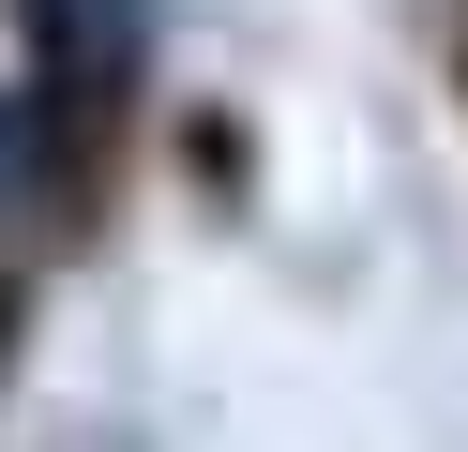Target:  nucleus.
Here are the masks:
<instances>
[{
  "label": "nucleus",
  "mask_w": 468,
  "mask_h": 452,
  "mask_svg": "<svg viewBox=\"0 0 468 452\" xmlns=\"http://www.w3.org/2000/svg\"><path fill=\"white\" fill-rule=\"evenodd\" d=\"M31 16V76H46V121H106L136 76V30H152V0H16Z\"/></svg>",
  "instance_id": "nucleus-1"
}]
</instances>
